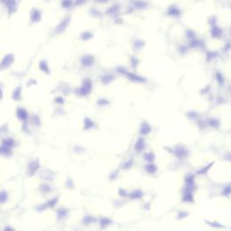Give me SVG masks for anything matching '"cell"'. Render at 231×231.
I'll return each mask as SVG.
<instances>
[{
    "label": "cell",
    "instance_id": "cell-3",
    "mask_svg": "<svg viewBox=\"0 0 231 231\" xmlns=\"http://www.w3.org/2000/svg\"><path fill=\"white\" fill-rule=\"evenodd\" d=\"M2 231H16V229H14V227H12L11 226H6Z\"/></svg>",
    "mask_w": 231,
    "mask_h": 231
},
{
    "label": "cell",
    "instance_id": "cell-2",
    "mask_svg": "<svg viewBox=\"0 0 231 231\" xmlns=\"http://www.w3.org/2000/svg\"><path fill=\"white\" fill-rule=\"evenodd\" d=\"M17 116H18V118H19L20 119L24 120V119L26 118V111L24 110V109H22V108H20V109L17 110Z\"/></svg>",
    "mask_w": 231,
    "mask_h": 231
},
{
    "label": "cell",
    "instance_id": "cell-1",
    "mask_svg": "<svg viewBox=\"0 0 231 231\" xmlns=\"http://www.w3.org/2000/svg\"><path fill=\"white\" fill-rule=\"evenodd\" d=\"M9 200V193L6 190L3 189L0 191V205L6 204Z\"/></svg>",
    "mask_w": 231,
    "mask_h": 231
}]
</instances>
